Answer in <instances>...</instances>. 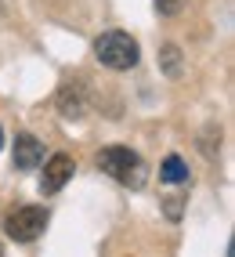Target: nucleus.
Returning <instances> with one entry per match:
<instances>
[{
  "label": "nucleus",
  "instance_id": "nucleus-2",
  "mask_svg": "<svg viewBox=\"0 0 235 257\" xmlns=\"http://www.w3.org/2000/svg\"><path fill=\"white\" fill-rule=\"evenodd\" d=\"M98 167L105 170L109 178H116L120 185H130V188H141L145 185V163L138 152H130L123 145H109L98 152Z\"/></svg>",
  "mask_w": 235,
  "mask_h": 257
},
{
  "label": "nucleus",
  "instance_id": "nucleus-1",
  "mask_svg": "<svg viewBox=\"0 0 235 257\" xmlns=\"http://www.w3.org/2000/svg\"><path fill=\"white\" fill-rule=\"evenodd\" d=\"M94 55H98L102 65H109V69H134L138 58H141V51H138V40H134L130 33L109 29L94 40Z\"/></svg>",
  "mask_w": 235,
  "mask_h": 257
},
{
  "label": "nucleus",
  "instance_id": "nucleus-6",
  "mask_svg": "<svg viewBox=\"0 0 235 257\" xmlns=\"http://www.w3.org/2000/svg\"><path fill=\"white\" fill-rule=\"evenodd\" d=\"M83 105H87V101H83L80 83H76V87H73V83H65V87L58 91V112H62V116L80 119V116H83Z\"/></svg>",
  "mask_w": 235,
  "mask_h": 257
},
{
  "label": "nucleus",
  "instance_id": "nucleus-3",
  "mask_svg": "<svg viewBox=\"0 0 235 257\" xmlns=\"http://www.w3.org/2000/svg\"><path fill=\"white\" fill-rule=\"evenodd\" d=\"M44 228H47V210L44 207H19L4 221V232L15 243H33V239L44 235Z\"/></svg>",
  "mask_w": 235,
  "mask_h": 257
},
{
  "label": "nucleus",
  "instance_id": "nucleus-8",
  "mask_svg": "<svg viewBox=\"0 0 235 257\" xmlns=\"http://www.w3.org/2000/svg\"><path fill=\"white\" fill-rule=\"evenodd\" d=\"M159 65H163V73L170 80L181 76V51H177V44H163L159 47Z\"/></svg>",
  "mask_w": 235,
  "mask_h": 257
},
{
  "label": "nucleus",
  "instance_id": "nucleus-9",
  "mask_svg": "<svg viewBox=\"0 0 235 257\" xmlns=\"http://www.w3.org/2000/svg\"><path fill=\"white\" fill-rule=\"evenodd\" d=\"M156 8H159L163 15H174V11L181 8V0H156Z\"/></svg>",
  "mask_w": 235,
  "mask_h": 257
},
{
  "label": "nucleus",
  "instance_id": "nucleus-10",
  "mask_svg": "<svg viewBox=\"0 0 235 257\" xmlns=\"http://www.w3.org/2000/svg\"><path fill=\"white\" fill-rule=\"evenodd\" d=\"M0 149H4V131H0Z\"/></svg>",
  "mask_w": 235,
  "mask_h": 257
},
{
  "label": "nucleus",
  "instance_id": "nucleus-4",
  "mask_svg": "<svg viewBox=\"0 0 235 257\" xmlns=\"http://www.w3.org/2000/svg\"><path fill=\"white\" fill-rule=\"evenodd\" d=\"M73 178V156H65V152H55L51 160L44 163V174H40V192L55 196L62 192V185Z\"/></svg>",
  "mask_w": 235,
  "mask_h": 257
},
{
  "label": "nucleus",
  "instance_id": "nucleus-7",
  "mask_svg": "<svg viewBox=\"0 0 235 257\" xmlns=\"http://www.w3.org/2000/svg\"><path fill=\"white\" fill-rule=\"evenodd\" d=\"M159 178L166 185H184V181H188V163H184L181 156H166L163 167H159Z\"/></svg>",
  "mask_w": 235,
  "mask_h": 257
},
{
  "label": "nucleus",
  "instance_id": "nucleus-5",
  "mask_svg": "<svg viewBox=\"0 0 235 257\" xmlns=\"http://www.w3.org/2000/svg\"><path fill=\"white\" fill-rule=\"evenodd\" d=\"M37 163H44V145L33 134H15V167L33 170Z\"/></svg>",
  "mask_w": 235,
  "mask_h": 257
}]
</instances>
